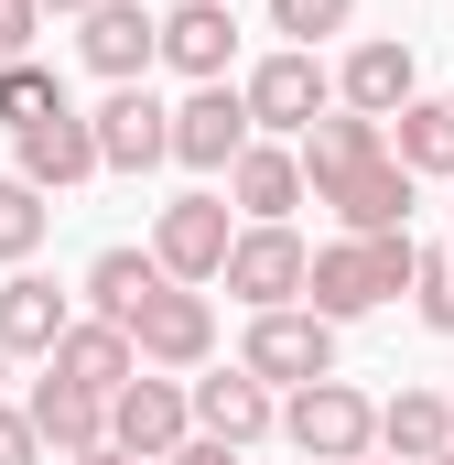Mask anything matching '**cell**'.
Here are the masks:
<instances>
[{
	"instance_id": "obj_19",
	"label": "cell",
	"mask_w": 454,
	"mask_h": 465,
	"mask_svg": "<svg viewBox=\"0 0 454 465\" xmlns=\"http://www.w3.org/2000/svg\"><path fill=\"white\" fill-rule=\"evenodd\" d=\"M390 141H379V119H357V109H325V119H303L292 130V163H303V195L314 184H336V173H357V163H379Z\"/></svg>"
},
{
	"instance_id": "obj_29",
	"label": "cell",
	"mask_w": 454,
	"mask_h": 465,
	"mask_svg": "<svg viewBox=\"0 0 454 465\" xmlns=\"http://www.w3.org/2000/svg\"><path fill=\"white\" fill-rule=\"evenodd\" d=\"M33 33H44V11H33V0H0V65H22Z\"/></svg>"
},
{
	"instance_id": "obj_3",
	"label": "cell",
	"mask_w": 454,
	"mask_h": 465,
	"mask_svg": "<svg viewBox=\"0 0 454 465\" xmlns=\"http://www.w3.org/2000/svg\"><path fill=\"white\" fill-rule=\"evenodd\" d=\"M238 368H249L260 390L336 379V325H325V314H303V303H281V314H249V347H238Z\"/></svg>"
},
{
	"instance_id": "obj_30",
	"label": "cell",
	"mask_w": 454,
	"mask_h": 465,
	"mask_svg": "<svg viewBox=\"0 0 454 465\" xmlns=\"http://www.w3.org/2000/svg\"><path fill=\"white\" fill-rule=\"evenodd\" d=\"M0 465H44V444H33V422L0 401Z\"/></svg>"
},
{
	"instance_id": "obj_34",
	"label": "cell",
	"mask_w": 454,
	"mask_h": 465,
	"mask_svg": "<svg viewBox=\"0 0 454 465\" xmlns=\"http://www.w3.org/2000/svg\"><path fill=\"white\" fill-rule=\"evenodd\" d=\"M357 465H390V455H357Z\"/></svg>"
},
{
	"instance_id": "obj_6",
	"label": "cell",
	"mask_w": 454,
	"mask_h": 465,
	"mask_svg": "<svg viewBox=\"0 0 454 465\" xmlns=\"http://www.w3.org/2000/svg\"><path fill=\"white\" fill-rule=\"evenodd\" d=\"M238 98H249V130H303V119L336 109V76H325V54L281 44V54H260V65L238 76Z\"/></svg>"
},
{
	"instance_id": "obj_32",
	"label": "cell",
	"mask_w": 454,
	"mask_h": 465,
	"mask_svg": "<svg viewBox=\"0 0 454 465\" xmlns=\"http://www.w3.org/2000/svg\"><path fill=\"white\" fill-rule=\"evenodd\" d=\"M65 465H141V455H119V444H98V455H65Z\"/></svg>"
},
{
	"instance_id": "obj_14",
	"label": "cell",
	"mask_w": 454,
	"mask_h": 465,
	"mask_svg": "<svg viewBox=\"0 0 454 465\" xmlns=\"http://www.w3.org/2000/svg\"><path fill=\"white\" fill-rule=\"evenodd\" d=\"M76 54H87L109 87H141V76L163 65V54H152V11H141V0H87V11H76Z\"/></svg>"
},
{
	"instance_id": "obj_24",
	"label": "cell",
	"mask_w": 454,
	"mask_h": 465,
	"mask_svg": "<svg viewBox=\"0 0 454 465\" xmlns=\"http://www.w3.org/2000/svg\"><path fill=\"white\" fill-rule=\"evenodd\" d=\"M152 292H163V260H152V249H98V260H87V314H98V325H130Z\"/></svg>"
},
{
	"instance_id": "obj_28",
	"label": "cell",
	"mask_w": 454,
	"mask_h": 465,
	"mask_svg": "<svg viewBox=\"0 0 454 465\" xmlns=\"http://www.w3.org/2000/svg\"><path fill=\"white\" fill-rule=\"evenodd\" d=\"M411 292H422V325H433V336H454V260H433V249H422Z\"/></svg>"
},
{
	"instance_id": "obj_17",
	"label": "cell",
	"mask_w": 454,
	"mask_h": 465,
	"mask_svg": "<svg viewBox=\"0 0 454 465\" xmlns=\"http://www.w3.org/2000/svg\"><path fill=\"white\" fill-rule=\"evenodd\" d=\"M44 379H65V390H87V401H109L119 379H141V357H130V336L119 325H98V314H76L54 347H44Z\"/></svg>"
},
{
	"instance_id": "obj_22",
	"label": "cell",
	"mask_w": 454,
	"mask_h": 465,
	"mask_svg": "<svg viewBox=\"0 0 454 465\" xmlns=\"http://www.w3.org/2000/svg\"><path fill=\"white\" fill-rule=\"evenodd\" d=\"M444 444H454L444 390H411V379H400V390L379 401V455H390V465H433Z\"/></svg>"
},
{
	"instance_id": "obj_21",
	"label": "cell",
	"mask_w": 454,
	"mask_h": 465,
	"mask_svg": "<svg viewBox=\"0 0 454 465\" xmlns=\"http://www.w3.org/2000/svg\"><path fill=\"white\" fill-rule=\"evenodd\" d=\"M379 141H390V163H400L411 184H422V173L454 184V109H444V98H400V109L379 119Z\"/></svg>"
},
{
	"instance_id": "obj_7",
	"label": "cell",
	"mask_w": 454,
	"mask_h": 465,
	"mask_svg": "<svg viewBox=\"0 0 454 465\" xmlns=\"http://www.w3.org/2000/svg\"><path fill=\"white\" fill-rule=\"evenodd\" d=\"M195 433V411H184V379H163V368H141V379H119L109 390V444L141 465H163L173 444Z\"/></svg>"
},
{
	"instance_id": "obj_33",
	"label": "cell",
	"mask_w": 454,
	"mask_h": 465,
	"mask_svg": "<svg viewBox=\"0 0 454 465\" xmlns=\"http://www.w3.org/2000/svg\"><path fill=\"white\" fill-rule=\"evenodd\" d=\"M33 11H44V22H54V11H87V0H33Z\"/></svg>"
},
{
	"instance_id": "obj_15",
	"label": "cell",
	"mask_w": 454,
	"mask_h": 465,
	"mask_svg": "<svg viewBox=\"0 0 454 465\" xmlns=\"http://www.w3.org/2000/svg\"><path fill=\"white\" fill-rule=\"evenodd\" d=\"M314 206H336V217H346V238H400V228H411V173L379 152V163L336 173V184H314Z\"/></svg>"
},
{
	"instance_id": "obj_8",
	"label": "cell",
	"mask_w": 454,
	"mask_h": 465,
	"mask_svg": "<svg viewBox=\"0 0 454 465\" xmlns=\"http://www.w3.org/2000/svg\"><path fill=\"white\" fill-rule=\"evenodd\" d=\"M87 130H98V173H152V163H173V109H163L152 87H109V98L87 109Z\"/></svg>"
},
{
	"instance_id": "obj_25",
	"label": "cell",
	"mask_w": 454,
	"mask_h": 465,
	"mask_svg": "<svg viewBox=\"0 0 454 465\" xmlns=\"http://www.w3.org/2000/svg\"><path fill=\"white\" fill-rule=\"evenodd\" d=\"M44 228H54V206H44L22 173H0V271H22V260L44 249Z\"/></svg>"
},
{
	"instance_id": "obj_26",
	"label": "cell",
	"mask_w": 454,
	"mask_h": 465,
	"mask_svg": "<svg viewBox=\"0 0 454 465\" xmlns=\"http://www.w3.org/2000/svg\"><path fill=\"white\" fill-rule=\"evenodd\" d=\"M44 109H65V76H54V65H33V54H22V65H0V130H33Z\"/></svg>"
},
{
	"instance_id": "obj_35",
	"label": "cell",
	"mask_w": 454,
	"mask_h": 465,
	"mask_svg": "<svg viewBox=\"0 0 454 465\" xmlns=\"http://www.w3.org/2000/svg\"><path fill=\"white\" fill-rule=\"evenodd\" d=\"M433 465H454V444H444V455H433Z\"/></svg>"
},
{
	"instance_id": "obj_16",
	"label": "cell",
	"mask_w": 454,
	"mask_h": 465,
	"mask_svg": "<svg viewBox=\"0 0 454 465\" xmlns=\"http://www.w3.org/2000/svg\"><path fill=\"white\" fill-rule=\"evenodd\" d=\"M292 206H303V163H292L281 141H249V152L227 163V217H249V228H292Z\"/></svg>"
},
{
	"instance_id": "obj_31",
	"label": "cell",
	"mask_w": 454,
	"mask_h": 465,
	"mask_svg": "<svg viewBox=\"0 0 454 465\" xmlns=\"http://www.w3.org/2000/svg\"><path fill=\"white\" fill-rule=\"evenodd\" d=\"M163 465H238V444H206V433H184V444H173Z\"/></svg>"
},
{
	"instance_id": "obj_9",
	"label": "cell",
	"mask_w": 454,
	"mask_h": 465,
	"mask_svg": "<svg viewBox=\"0 0 454 465\" xmlns=\"http://www.w3.org/2000/svg\"><path fill=\"white\" fill-rule=\"evenodd\" d=\"M303 260H314V249H303L292 228H238L217 282L249 303V314H281V303H303Z\"/></svg>"
},
{
	"instance_id": "obj_2",
	"label": "cell",
	"mask_w": 454,
	"mask_h": 465,
	"mask_svg": "<svg viewBox=\"0 0 454 465\" xmlns=\"http://www.w3.org/2000/svg\"><path fill=\"white\" fill-rule=\"evenodd\" d=\"M271 433H292V455H303V465H357V455H379V401L346 390V379H303V390L281 401Z\"/></svg>"
},
{
	"instance_id": "obj_36",
	"label": "cell",
	"mask_w": 454,
	"mask_h": 465,
	"mask_svg": "<svg viewBox=\"0 0 454 465\" xmlns=\"http://www.w3.org/2000/svg\"><path fill=\"white\" fill-rule=\"evenodd\" d=\"M0 379H11V357H0Z\"/></svg>"
},
{
	"instance_id": "obj_12",
	"label": "cell",
	"mask_w": 454,
	"mask_h": 465,
	"mask_svg": "<svg viewBox=\"0 0 454 465\" xmlns=\"http://www.w3.org/2000/svg\"><path fill=\"white\" fill-rule=\"evenodd\" d=\"M184 411H195V433L206 444H271V422H281V401L249 379V368H217V379H184Z\"/></svg>"
},
{
	"instance_id": "obj_10",
	"label": "cell",
	"mask_w": 454,
	"mask_h": 465,
	"mask_svg": "<svg viewBox=\"0 0 454 465\" xmlns=\"http://www.w3.org/2000/svg\"><path fill=\"white\" fill-rule=\"evenodd\" d=\"M152 54H163L173 76L217 87L227 65H238V11H227V0H173V11H152Z\"/></svg>"
},
{
	"instance_id": "obj_13",
	"label": "cell",
	"mask_w": 454,
	"mask_h": 465,
	"mask_svg": "<svg viewBox=\"0 0 454 465\" xmlns=\"http://www.w3.org/2000/svg\"><path fill=\"white\" fill-rule=\"evenodd\" d=\"M11 152H22L11 173H22L33 195H65V184H87V173H98V130H87L76 109H44L33 130H11Z\"/></svg>"
},
{
	"instance_id": "obj_18",
	"label": "cell",
	"mask_w": 454,
	"mask_h": 465,
	"mask_svg": "<svg viewBox=\"0 0 454 465\" xmlns=\"http://www.w3.org/2000/svg\"><path fill=\"white\" fill-rule=\"evenodd\" d=\"M411 76H422V65H411V44H390V33H368V44H357V54L336 65V109H357V119H390L400 98H422Z\"/></svg>"
},
{
	"instance_id": "obj_1",
	"label": "cell",
	"mask_w": 454,
	"mask_h": 465,
	"mask_svg": "<svg viewBox=\"0 0 454 465\" xmlns=\"http://www.w3.org/2000/svg\"><path fill=\"white\" fill-rule=\"evenodd\" d=\"M411 271H422V238H336V249H314L303 260V314H325V325H357V314H379V303H400L411 292Z\"/></svg>"
},
{
	"instance_id": "obj_38",
	"label": "cell",
	"mask_w": 454,
	"mask_h": 465,
	"mask_svg": "<svg viewBox=\"0 0 454 465\" xmlns=\"http://www.w3.org/2000/svg\"><path fill=\"white\" fill-rule=\"evenodd\" d=\"M444 411H454V401H444Z\"/></svg>"
},
{
	"instance_id": "obj_4",
	"label": "cell",
	"mask_w": 454,
	"mask_h": 465,
	"mask_svg": "<svg viewBox=\"0 0 454 465\" xmlns=\"http://www.w3.org/2000/svg\"><path fill=\"white\" fill-rule=\"evenodd\" d=\"M119 336H130L141 368H163V379H173V368H206V357H217V303H206V292H184V282H163Z\"/></svg>"
},
{
	"instance_id": "obj_5",
	"label": "cell",
	"mask_w": 454,
	"mask_h": 465,
	"mask_svg": "<svg viewBox=\"0 0 454 465\" xmlns=\"http://www.w3.org/2000/svg\"><path fill=\"white\" fill-rule=\"evenodd\" d=\"M227 238H238V217H227V195H173V206L152 217V260H163V282L206 292V282L227 271Z\"/></svg>"
},
{
	"instance_id": "obj_11",
	"label": "cell",
	"mask_w": 454,
	"mask_h": 465,
	"mask_svg": "<svg viewBox=\"0 0 454 465\" xmlns=\"http://www.w3.org/2000/svg\"><path fill=\"white\" fill-rule=\"evenodd\" d=\"M249 141H260V130H249V98H238V76L195 87V98L173 109V163H195V173H227Z\"/></svg>"
},
{
	"instance_id": "obj_27",
	"label": "cell",
	"mask_w": 454,
	"mask_h": 465,
	"mask_svg": "<svg viewBox=\"0 0 454 465\" xmlns=\"http://www.w3.org/2000/svg\"><path fill=\"white\" fill-rule=\"evenodd\" d=\"M346 22H357V0H271V33L303 44V54H314L325 33H346Z\"/></svg>"
},
{
	"instance_id": "obj_20",
	"label": "cell",
	"mask_w": 454,
	"mask_h": 465,
	"mask_svg": "<svg viewBox=\"0 0 454 465\" xmlns=\"http://www.w3.org/2000/svg\"><path fill=\"white\" fill-rule=\"evenodd\" d=\"M22 422H33L44 455H98V444H109V401H87V390H65V379H33Z\"/></svg>"
},
{
	"instance_id": "obj_37",
	"label": "cell",
	"mask_w": 454,
	"mask_h": 465,
	"mask_svg": "<svg viewBox=\"0 0 454 465\" xmlns=\"http://www.w3.org/2000/svg\"><path fill=\"white\" fill-rule=\"evenodd\" d=\"M444 109H454V98H444Z\"/></svg>"
},
{
	"instance_id": "obj_23",
	"label": "cell",
	"mask_w": 454,
	"mask_h": 465,
	"mask_svg": "<svg viewBox=\"0 0 454 465\" xmlns=\"http://www.w3.org/2000/svg\"><path fill=\"white\" fill-rule=\"evenodd\" d=\"M65 325H76V314H65V292H54L44 271H11V282H0V357H44Z\"/></svg>"
}]
</instances>
